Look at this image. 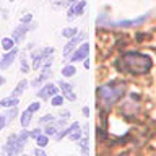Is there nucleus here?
Wrapping results in <instances>:
<instances>
[{"label": "nucleus", "instance_id": "nucleus-1", "mask_svg": "<svg viewBox=\"0 0 156 156\" xmlns=\"http://www.w3.org/2000/svg\"><path fill=\"white\" fill-rule=\"evenodd\" d=\"M119 63V68L124 70L127 73H132V75H143L151 68L153 65V60H151L150 55L146 54H140V52H125L122 54L120 58L117 60Z\"/></svg>", "mask_w": 156, "mask_h": 156}, {"label": "nucleus", "instance_id": "nucleus-2", "mask_svg": "<svg viewBox=\"0 0 156 156\" xmlns=\"http://www.w3.org/2000/svg\"><path fill=\"white\" fill-rule=\"evenodd\" d=\"M125 90H127V85L124 81H111L104 86H99L98 96H99V99L104 102L106 106H112L114 102H117L122 96H124Z\"/></svg>", "mask_w": 156, "mask_h": 156}, {"label": "nucleus", "instance_id": "nucleus-3", "mask_svg": "<svg viewBox=\"0 0 156 156\" xmlns=\"http://www.w3.org/2000/svg\"><path fill=\"white\" fill-rule=\"evenodd\" d=\"M33 57H34V62H33L34 70L51 67L52 62H54V47H46V49H42L41 52L39 51L33 52Z\"/></svg>", "mask_w": 156, "mask_h": 156}, {"label": "nucleus", "instance_id": "nucleus-4", "mask_svg": "<svg viewBox=\"0 0 156 156\" xmlns=\"http://www.w3.org/2000/svg\"><path fill=\"white\" fill-rule=\"evenodd\" d=\"M23 146H24V143H23V141H20L18 135L13 133V135L8 136L7 143H5V146H3V151H5V153H8V154H18V153H21V151H23Z\"/></svg>", "mask_w": 156, "mask_h": 156}, {"label": "nucleus", "instance_id": "nucleus-5", "mask_svg": "<svg viewBox=\"0 0 156 156\" xmlns=\"http://www.w3.org/2000/svg\"><path fill=\"white\" fill-rule=\"evenodd\" d=\"M85 36H86L85 33H78V36L75 34L73 37H70V41H68V42L65 44V47H63V57H65V58H67V57H70V54L76 49L78 42H81L83 39H85Z\"/></svg>", "mask_w": 156, "mask_h": 156}, {"label": "nucleus", "instance_id": "nucleus-6", "mask_svg": "<svg viewBox=\"0 0 156 156\" xmlns=\"http://www.w3.org/2000/svg\"><path fill=\"white\" fill-rule=\"evenodd\" d=\"M58 93V90H57V86L54 85V83H47L44 88H41L36 94H37V98L39 99H51V98L54 96V94H57Z\"/></svg>", "mask_w": 156, "mask_h": 156}, {"label": "nucleus", "instance_id": "nucleus-7", "mask_svg": "<svg viewBox=\"0 0 156 156\" xmlns=\"http://www.w3.org/2000/svg\"><path fill=\"white\" fill-rule=\"evenodd\" d=\"M88 51H90V46H88V42H83L78 49L73 51V54L70 55V60L72 62H80L83 58L88 57Z\"/></svg>", "mask_w": 156, "mask_h": 156}, {"label": "nucleus", "instance_id": "nucleus-8", "mask_svg": "<svg viewBox=\"0 0 156 156\" xmlns=\"http://www.w3.org/2000/svg\"><path fill=\"white\" fill-rule=\"evenodd\" d=\"M31 28H34V24H24V23H21V26L15 28L13 29V39H15V42H21L23 39H24V36H26V33Z\"/></svg>", "mask_w": 156, "mask_h": 156}, {"label": "nucleus", "instance_id": "nucleus-9", "mask_svg": "<svg viewBox=\"0 0 156 156\" xmlns=\"http://www.w3.org/2000/svg\"><path fill=\"white\" fill-rule=\"evenodd\" d=\"M85 5L86 2L85 0H80V2H75L72 5V8L68 10V15H67V18L68 20H73L75 16H80V15H83V12H85Z\"/></svg>", "mask_w": 156, "mask_h": 156}, {"label": "nucleus", "instance_id": "nucleus-10", "mask_svg": "<svg viewBox=\"0 0 156 156\" xmlns=\"http://www.w3.org/2000/svg\"><path fill=\"white\" fill-rule=\"evenodd\" d=\"M16 55H18V49H10V52L8 54H5V55L2 57V60H0V68H8L10 65L13 63V60L16 58Z\"/></svg>", "mask_w": 156, "mask_h": 156}, {"label": "nucleus", "instance_id": "nucleus-11", "mask_svg": "<svg viewBox=\"0 0 156 156\" xmlns=\"http://www.w3.org/2000/svg\"><path fill=\"white\" fill-rule=\"evenodd\" d=\"M58 86H60L63 96H65L67 99H70V101H75V99H76V96H75V93H73V88H72L70 83L60 80V81H58Z\"/></svg>", "mask_w": 156, "mask_h": 156}, {"label": "nucleus", "instance_id": "nucleus-12", "mask_svg": "<svg viewBox=\"0 0 156 156\" xmlns=\"http://www.w3.org/2000/svg\"><path fill=\"white\" fill-rule=\"evenodd\" d=\"M68 138H70L72 141H78L81 136V125L78 124V122H73V124L68 127Z\"/></svg>", "mask_w": 156, "mask_h": 156}, {"label": "nucleus", "instance_id": "nucleus-13", "mask_svg": "<svg viewBox=\"0 0 156 156\" xmlns=\"http://www.w3.org/2000/svg\"><path fill=\"white\" fill-rule=\"evenodd\" d=\"M51 76H52V70H51V67H47V68H44L42 73H41V75H39V76L36 78V80H34V81L31 83V85H33L34 88H37L39 85H42V83L46 81V80H49Z\"/></svg>", "mask_w": 156, "mask_h": 156}, {"label": "nucleus", "instance_id": "nucleus-14", "mask_svg": "<svg viewBox=\"0 0 156 156\" xmlns=\"http://www.w3.org/2000/svg\"><path fill=\"white\" fill-rule=\"evenodd\" d=\"M146 18H148V15H145V16H140V18H136V20H125V21H119V23H115V26H120V28L135 26V24H140V23H143Z\"/></svg>", "mask_w": 156, "mask_h": 156}, {"label": "nucleus", "instance_id": "nucleus-15", "mask_svg": "<svg viewBox=\"0 0 156 156\" xmlns=\"http://www.w3.org/2000/svg\"><path fill=\"white\" fill-rule=\"evenodd\" d=\"M18 104V98L16 96H10V98H3L0 99V106L2 107H13Z\"/></svg>", "mask_w": 156, "mask_h": 156}, {"label": "nucleus", "instance_id": "nucleus-16", "mask_svg": "<svg viewBox=\"0 0 156 156\" xmlns=\"http://www.w3.org/2000/svg\"><path fill=\"white\" fill-rule=\"evenodd\" d=\"M58 130H60V129H58L57 124H54V122H51V124H46V129H44L46 135H49V136H55Z\"/></svg>", "mask_w": 156, "mask_h": 156}, {"label": "nucleus", "instance_id": "nucleus-17", "mask_svg": "<svg viewBox=\"0 0 156 156\" xmlns=\"http://www.w3.org/2000/svg\"><path fill=\"white\" fill-rule=\"evenodd\" d=\"M26 86H28V81H26V80H21V81L16 85V88H15V91L12 93V96H16V98H18L24 90H26Z\"/></svg>", "mask_w": 156, "mask_h": 156}, {"label": "nucleus", "instance_id": "nucleus-18", "mask_svg": "<svg viewBox=\"0 0 156 156\" xmlns=\"http://www.w3.org/2000/svg\"><path fill=\"white\" fill-rule=\"evenodd\" d=\"M31 115H33V112H29L28 109L21 114V125L24 127V129H26L29 124H31Z\"/></svg>", "mask_w": 156, "mask_h": 156}, {"label": "nucleus", "instance_id": "nucleus-19", "mask_svg": "<svg viewBox=\"0 0 156 156\" xmlns=\"http://www.w3.org/2000/svg\"><path fill=\"white\" fill-rule=\"evenodd\" d=\"M15 46V39L13 37H2V47L5 51H10Z\"/></svg>", "mask_w": 156, "mask_h": 156}, {"label": "nucleus", "instance_id": "nucleus-20", "mask_svg": "<svg viewBox=\"0 0 156 156\" xmlns=\"http://www.w3.org/2000/svg\"><path fill=\"white\" fill-rule=\"evenodd\" d=\"M75 73H76V68L73 67V65H65V67L62 68V75L65 76V78L67 76H73Z\"/></svg>", "mask_w": 156, "mask_h": 156}, {"label": "nucleus", "instance_id": "nucleus-21", "mask_svg": "<svg viewBox=\"0 0 156 156\" xmlns=\"http://www.w3.org/2000/svg\"><path fill=\"white\" fill-rule=\"evenodd\" d=\"M75 34H78V29H76V28H65V29L62 31V36H63V37H67V39L73 37Z\"/></svg>", "mask_w": 156, "mask_h": 156}, {"label": "nucleus", "instance_id": "nucleus-22", "mask_svg": "<svg viewBox=\"0 0 156 156\" xmlns=\"http://www.w3.org/2000/svg\"><path fill=\"white\" fill-rule=\"evenodd\" d=\"M36 143H37V146H41V148H42V146H46L47 143H49V135H39L37 136V138H36Z\"/></svg>", "mask_w": 156, "mask_h": 156}, {"label": "nucleus", "instance_id": "nucleus-23", "mask_svg": "<svg viewBox=\"0 0 156 156\" xmlns=\"http://www.w3.org/2000/svg\"><path fill=\"white\" fill-rule=\"evenodd\" d=\"M55 119H54V115L52 114H46L44 117H41L39 119V125H46V124H51V122H54Z\"/></svg>", "mask_w": 156, "mask_h": 156}, {"label": "nucleus", "instance_id": "nucleus-24", "mask_svg": "<svg viewBox=\"0 0 156 156\" xmlns=\"http://www.w3.org/2000/svg\"><path fill=\"white\" fill-rule=\"evenodd\" d=\"M62 104H63V96H57V94H54V96H52V106L60 107Z\"/></svg>", "mask_w": 156, "mask_h": 156}, {"label": "nucleus", "instance_id": "nucleus-25", "mask_svg": "<svg viewBox=\"0 0 156 156\" xmlns=\"http://www.w3.org/2000/svg\"><path fill=\"white\" fill-rule=\"evenodd\" d=\"M16 115H18V109H16V106H13V109H10L8 115H7V122H12Z\"/></svg>", "mask_w": 156, "mask_h": 156}, {"label": "nucleus", "instance_id": "nucleus-26", "mask_svg": "<svg viewBox=\"0 0 156 156\" xmlns=\"http://www.w3.org/2000/svg\"><path fill=\"white\" fill-rule=\"evenodd\" d=\"M29 70H31V67L26 62V58H21V73H28Z\"/></svg>", "mask_w": 156, "mask_h": 156}, {"label": "nucleus", "instance_id": "nucleus-27", "mask_svg": "<svg viewBox=\"0 0 156 156\" xmlns=\"http://www.w3.org/2000/svg\"><path fill=\"white\" fill-rule=\"evenodd\" d=\"M18 138H20V141H23V143H26V140L29 138V132H28V130H23L21 133L18 135Z\"/></svg>", "mask_w": 156, "mask_h": 156}, {"label": "nucleus", "instance_id": "nucleus-28", "mask_svg": "<svg viewBox=\"0 0 156 156\" xmlns=\"http://www.w3.org/2000/svg\"><path fill=\"white\" fill-rule=\"evenodd\" d=\"M39 107H41L39 102H31V104L28 106V111L29 112H36V111H39Z\"/></svg>", "mask_w": 156, "mask_h": 156}, {"label": "nucleus", "instance_id": "nucleus-29", "mask_svg": "<svg viewBox=\"0 0 156 156\" xmlns=\"http://www.w3.org/2000/svg\"><path fill=\"white\" fill-rule=\"evenodd\" d=\"M39 135H41V129H34L33 132H29V138H34V140H36Z\"/></svg>", "mask_w": 156, "mask_h": 156}, {"label": "nucleus", "instance_id": "nucleus-30", "mask_svg": "<svg viewBox=\"0 0 156 156\" xmlns=\"http://www.w3.org/2000/svg\"><path fill=\"white\" fill-rule=\"evenodd\" d=\"M31 20H33V15H31V13H26V15H24V16L21 18V23H24V24H28L29 21H31Z\"/></svg>", "mask_w": 156, "mask_h": 156}, {"label": "nucleus", "instance_id": "nucleus-31", "mask_svg": "<svg viewBox=\"0 0 156 156\" xmlns=\"http://www.w3.org/2000/svg\"><path fill=\"white\" fill-rule=\"evenodd\" d=\"M5 124H7V115H5V114H0V130L5 127Z\"/></svg>", "mask_w": 156, "mask_h": 156}, {"label": "nucleus", "instance_id": "nucleus-32", "mask_svg": "<svg viewBox=\"0 0 156 156\" xmlns=\"http://www.w3.org/2000/svg\"><path fill=\"white\" fill-rule=\"evenodd\" d=\"M34 154H36V156H44V151L39 150V148H36V150H34Z\"/></svg>", "mask_w": 156, "mask_h": 156}, {"label": "nucleus", "instance_id": "nucleus-33", "mask_svg": "<svg viewBox=\"0 0 156 156\" xmlns=\"http://www.w3.org/2000/svg\"><path fill=\"white\" fill-rule=\"evenodd\" d=\"M62 117H65V119H68V117H70V112L68 111H62V114H60Z\"/></svg>", "mask_w": 156, "mask_h": 156}, {"label": "nucleus", "instance_id": "nucleus-34", "mask_svg": "<svg viewBox=\"0 0 156 156\" xmlns=\"http://www.w3.org/2000/svg\"><path fill=\"white\" fill-rule=\"evenodd\" d=\"M83 114L88 117V115H90V109H88V107H83Z\"/></svg>", "mask_w": 156, "mask_h": 156}, {"label": "nucleus", "instance_id": "nucleus-35", "mask_svg": "<svg viewBox=\"0 0 156 156\" xmlns=\"http://www.w3.org/2000/svg\"><path fill=\"white\" fill-rule=\"evenodd\" d=\"M3 83H5V78H3L2 75H0V86H2V85H3Z\"/></svg>", "mask_w": 156, "mask_h": 156}, {"label": "nucleus", "instance_id": "nucleus-36", "mask_svg": "<svg viewBox=\"0 0 156 156\" xmlns=\"http://www.w3.org/2000/svg\"><path fill=\"white\" fill-rule=\"evenodd\" d=\"M65 2H67V3H75L76 0H65Z\"/></svg>", "mask_w": 156, "mask_h": 156}, {"label": "nucleus", "instance_id": "nucleus-37", "mask_svg": "<svg viewBox=\"0 0 156 156\" xmlns=\"http://www.w3.org/2000/svg\"><path fill=\"white\" fill-rule=\"evenodd\" d=\"M0 60H2V57H0Z\"/></svg>", "mask_w": 156, "mask_h": 156}, {"label": "nucleus", "instance_id": "nucleus-38", "mask_svg": "<svg viewBox=\"0 0 156 156\" xmlns=\"http://www.w3.org/2000/svg\"><path fill=\"white\" fill-rule=\"evenodd\" d=\"M12 2H13V0H12Z\"/></svg>", "mask_w": 156, "mask_h": 156}]
</instances>
